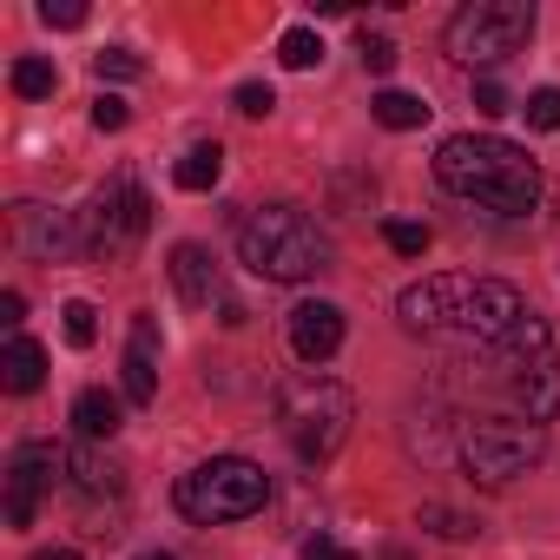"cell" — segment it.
Segmentation results:
<instances>
[{
  "label": "cell",
  "mask_w": 560,
  "mask_h": 560,
  "mask_svg": "<svg viewBox=\"0 0 560 560\" xmlns=\"http://www.w3.org/2000/svg\"><path fill=\"white\" fill-rule=\"evenodd\" d=\"M277 60H284V67H291V73H311V67H317V60H324V40H317V34H311V27H291V34H284V40H277Z\"/></svg>",
  "instance_id": "cell-21"
},
{
  "label": "cell",
  "mask_w": 560,
  "mask_h": 560,
  "mask_svg": "<svg viewBox=\"0 0 560 560\" xmlns=\"http://www.w3.org/2000/svg\"><path fill=\"white\" fill-rule=\"evenodd\" d=\"M357 54H363V67H370V73H396V40H389V34H363V40H357Z\"/></svg>",
  "instance_id": "cell-27"
},
{
  "label": "cell",
  "mask_w": 560,
  "mask_h": 560,
  "mask_svg": "<svg viewBox=\"0 0 560 560\" xmlns=\"http://www.w3.org/2000/svg\"><path fill=\"white\" fill-rule=\"evenodd\" d=\"M34 560H86V553H73V547H40Z\"/></svg>",
  "instance_id": "cell-34"
},
{
  "label": "cell",
  "mask_w": 560,
  "mask_h": 560,
  "mask_svg": "<svg viewBox=\"0 0 560 560\" xmlns=\"http://www.w3.org/2000/svg\"><path fill=\"white\" fill-rule=\"evenodd\" d=\"M139 560H172V553H139Z\"/></svg>",
  "instance_id": "cell-35"
},
{
  "label": "cell",
  "mask_w": 560,
  "mask_h": 560,
  "mask_svg": "<svg viewBox=\"0 0 560 560\" xmlns=\"http://www.w3.org/2000/svg\"><path fill=\"white\" fill-rule=\"evenodd\" d=\"M350 422H357V396L337 383V376H291L277 389V429L284 442L304 455V462H330L343 442H350Z\"/></svg>",
  "instance_id": "cell-4"
},
{
  "label": "cell",
  "mask_w": 560,
  "mask_h": 560,
  "mask_svg": "<svg viewBox=\"0 0 560 560\" xmlns=\"http://www.w3.org/2000/svg\"><path fill=\"white\" fill-rule=\"evenodd\" d=\"M270 106H277V93H270V86H237V113H244V119H264Z\"/></svg>",
  "instance_id": "cell-31"
},
{
  "label": "cell",
  "mask_w": 560,
  "mask_h": 560,
  "mask_svg": "<svg viewBox=\"0 0 560 560\" xmlns=\"http://www.w3.org/2000/svg\"><path fill=\"white\" fill-rule=\"evenodd\" d=\"M126 119H132V106H126L119 93H100V100H93V126H100V132H119Z\"/></svg>",
  "instance_id": "cell-28"
},
{
  "label": "cell",
  "mask_w": 560,
  "mask_h": 560,
  "mask_svg": "<svg viewBox=\"0 0 560 560\" xmlns=\"http://www.w3.org/2000/svg\"><path fill=\"white\" fill-rule=\"evenodd\" d=\"M145 231H152V198L139 191V178H132V172L106 178V185L93 191V211H86V250L126 257Z\"/></svg>",
  "instance_id": "cell-9"
},
{
  "label": "cell",
  "mask_w": 560,
  "mask_h": 560,
  "mask_svg": "<svg viewBox=\"0 0 560 560\" xmlns=\"http://www.w3.org/2000/svg\"><path fill=\"white\" fill-rule=\"evenodd\" d=\"M172 501H178V514L198 521V527L250 521V514L270 501V475H264L257 462H244V455H211V462H198L191 475H178Z\"/></svg>",
  "instance_id": "cell-5"
},
{
  "label": "cell",
  "mask_w": 560,
  "mask_h": 560,
  "mask_svg": "<svg viewBox=\"0 0 560 560\" xmlns=\"http://www.w3.org/2000/svg\"><path fill=\"white\" fill-rule=\"evenodd\" d=\"M54 86H60V67H54V60H34V54L14 60V93H21V100H47Z\"/></svg>",
  "instance_id": "cell-20"
},
{
  "label": "cell",
  "mask_w": 560,
  "mask_h": 560,
  "mask_svg": "<svg viewBox=\"0 0 560 560\" xmlns=\"http://www.w3.org/2000/svg\"><path fill=\"white\" fill-rule=\"evenodd\" d=\"M508 370H501V389L514 396V409L527 416V422H553L560 416V357H553V337H547V324L527 311L521 324H514V337L494 350Z\"/></svg>",
  "instance_id": "cell-7"
},
{
  "label": "cell",
  "mask_w": 560,
  "mask_h": 560,
  "mask_svg": "<svg viewBox=\"0 0 560 560\" xmlns=\"http://www.w3.org/2000/svg\"><path fill=\"white\" fill-rule=\"evenodd\" d=\"M383 237H389V250H402V257H422V250H429V224H409V218H389Z\"/></svg>",
  "instance_id": "cell-26"
},
{
  "label": "cell",
  "mask_w": 560,
  "mask_h": 560,
  "mask_svg": "<svg viewBox=\"0 0 560 560\" xmlns=\"http://www.w3.org/2000/svg\"><path fill=\"white\" fill-rule=\"evenodd\" d=\"M0 383H8L14 396H34V389L47 383V350L27 343V337H14L8 350H0Z\"/></svg>",
  "instance_id": "cell-15"
},
{
  "label": "cell",
  "mask_w": 560,
  "mask_h": 560,
  "mask_svg": "<svg viewBox=\"0 0 560 560\" xmlns=\"http://www.w3.org/2000/svg\"><path fill=\"white\" fill-rule=\"evenodd\" d=\"M172 178H178V191H211V185L224 178V152H218V145H191V152L172 165Z\"/></svg>",
  "instance_id": "cell-19"
},
{
  "label": "cell",
  "mask_w": 560,
  "mask_h": 560,
  "mask_svg": "<svg viewBox=\"0 0 560 560\" xmlns=\"http://www.w3.org/2000/svg\"><path fill=\"white\" fill-rule=\"evenodd\" d=\"M396 311L409 330H455L475 350H501L527 317V298L501 277H422V284L402 291Z\"/></svg>",
  "instance_id": "cell-1"
},
{
  "label": "cell",
  "mask_w": 560,
  "mask_h": 560,
  "mask_svg": "<svg viewBox=\"0 0 560 560\" xmlns=\"http://www.w3.org/2000/svg\"><path fill=\"white\" fill-rule=\"evenodd\" d=\"M455 455H462L468 481H481V488H508L514 475H527V468L547 455V429L527 422V416H475V422H462Z\"/></svg>",
  "instance_id": "cell-6"
},
{
  "label": "cell",
  "mask_w": 560,
  "mask_h": 560,
  "mask_svg": "<svg viewBox=\"0 0 560 560\" xmlns=\"http://www.w3.org/2000/svg\"><path fill=\"white\" fill-rule=\"evenodd\" d=\"M21 317H27V298H21V291H0V324L21 330Z\"/></svg>",
  "instance_id": "cell-33"
},
{
  "label": "cell",
  "mask_w": 560,
  "mask_h": 560,
  "mask_svg": "<svg viewBox=\"0 0 560 560\" xmlns=\"http://www.w3.org/2000/svg\"><path fill=\"white\" fill-rule=\"evenodd\" d=\"M435 178L468 198V205H488L501 218H527L540 205V165L514 145V139H494V132H455L435 145Z\"/></svg>",
  "instance_id": "cell-2"
},
{
  "label": "cell",
  "mask_w": 560,
  "mask_h": 560,
  "mask_svg": "<svg viewBox=\"0 0 560 560\" xmlns=\"http://www.w3.org/2000/svg\"><path fill=\"white\" fill-rule=\"evenodd\" d=\"M304 560H357V553H350V547H337L330 534H311V540H304Z\"/></svg>",
  "instance_id": "cell-32"
},
{
  "label": "cell",
  "mask_w": 560,
  "mask_h": 560,
  "mask_svg": "<svg viewBox=\"0 0 560 560\" xmlns=\"http://www.w3.org/2000/svg\"><path fill=\"white\" fill-rule=\"evenodd\" d=\"M93 67H100V80H139L145 73V60L132 47H106V54H93Z\"/></svg>",
  "instance_id": "cell-25"
},
{
  "label": "cell",
  "mask_w": 560,
  "mask_h": 560,
  "mask_svg": "<svg viewBox=\"0 0 560 560\" xmlns=\"http://www.w3.org/2000/svg\"><path fill=\"white\" fill-rule=\"evenodd\" d=\"M527 126L534 132H560V86H540V93H527Z\"/></svg>",
  "instance_id": "cell-24"
},
{
  "label": "cell",
  "mask_w": 560,
  "mask_h": 560,
  "mask_svg": "<svg viewBox=\"0 0 560 560\" xmlns=\"http://www.w3.org/2000/svg\"><path fill=\"white\" fill-rule=\"evenodd\" d=\"M165 270H172V291H178L185 304H198V311L224 298V284H218V257H211L205 244H172V264H165Z\"/></svg>",
  "instance_id": "cell-13"
},
{
  "label": "cell",
  "mask_w": 560,
  "mask_h": 560,
  "mask_svg": "<svg viewBox=\"0 0 560 560\" xmlns=\"http://www.w3.org/2000/svg\"><path fill=\"white\" fill-rule=\"evenodd\" d=\"M527 34H534L527 0H468V8L448 21L442 40H448V54L462 67H501V60H514L527 47Z\"/></svg>",
  "instance_id": "cell-8"
},
{
  "label": "cell",
  "mask_w": 560,
  "mask_h": 560,
  "mask_svg": "<svg viewBox=\"0 0 560 560\" xmlns=\"http://www.w3.org/2000/svg\"><path fill=\"white\" fill-rule=\"evenodd\" d=\"M429 534H442V540H468L475 534V521L468 514H455V508H442V501H422V514H416Z\"/></svg>",
  "instance_id": "cell-23"
},
{
  "label": "cell",
  "mask_w": 560,
  "mask_h": 560,
  "mask_svg": "<svg viewBox=\"0 0 560 560\" xmlns=\"http://www.w3.org/2000/svg\"><path fill=\"white\" fill-rule=\"evenodd\" d=\"M237 257L264 284H304L330 264V237L298 205H257L237 218Z\"/></svg>",
  "instance_id": "cell-3"
},
{
  "label": "cell",
  "mask_w": 560,
  "mask_h": 560,
  "mask_svg": "<svg viewBox=\"0 0 560 560\" xmlns=\"http://www.w3.org/2000/svg\"><path fill=\"white\" fill-rule=\"evenodd\" d=\"M126 396L132 402H152L159 396V324L152 317H132V337H126Z\"/></svg>",
  "instance_id": "cell-14"
},
{
  "label": "cell",
  "mask_w": 560,
  "mask_h": 560,
  "mask_svg": "<svg viewBox=\"0 0 560 560\" xmlns=\"http://www.w3.org/2000/svg\"><path fill=\"white\" fill-rule=\"evenodd\" d=\"M73 429H80L86 442H113V435H119V396L80 389V396H73Z\"/></svg>",
  "instance_id": "cell-16"
},
{
  "label": "cell",
  "mask_w": 560,
  "mask_h": 560,
  "mask_svg": "<svg viewBox=\"0 0 560 560\" xmlns=\"http://www.w3.org/2000/svg\"><path fill=\"white\" fill-rule=\"evenodd\" d=\"M40 21H47V27H86V8H80V0H47Z\"/></svg>",
  "instance_id": "cell-30"
},
{
  "label": "cell",
  "mask_w": 560,
  "mask_h": 560,
  "mask_svg": "<svg viewBox=\"0 0 560 560\" xmlns=\"http://www.w3.org/2000/svg\"><path fill=\"white\" fill-rule=\"evenodd\" d=\"M370 113H376V126H389V132H416L422 119H429V100H416V93H376L370 100Z\"/></svg>",
  "instance_id": "cell-18"
},
{
  "label": "cell",
  "mask_w": 560,
  "mask_h": 560,
  "mask_svg": "<svg viewBox=\"0 0 560 560\" xmlns=\"http://www.w3.org/2000/svg\"><path fill=\"white\" fill-rule=\"evenodd\" d=\"M67 488H73L80 501H106V494H119V468H113L106 455H73Z\"/></svg>",
  "instance_id": "cell-17"
},
{
  "label": "cell",
  "mask_w": 560,
  "mask_h": 560,
  "mask_svg": "<svg viewBox=\"0 0 560 560\" xmlns=\"http://www.w3.org/2000/svg\"><path fill=\"white\" fill-rule=\"evenodd\" d=\"M67 468H73L67 448H54V442H21L14 462H8V527H34L40 501L67 481Z\"/></svg>",
  "instance_id": "cell-10"
},
{
  "label": "cell",
  "mask_w": 560,
  "mask_h": 560,
  "mask_svg": "<svg viewBox=\"0 0 560 560\" xmlns=\"http://www.w3.org/2000/svg\"><path fill=\"white\" fill-rule=\"evenodd\" d=\"M60 330H67L73 350H93V337H100V311H93L86 298H73V304H60Z\"/></svg>",
  "instance_id": "cell-22"
},
{
  "label": "cell",
  "mask_w": 560,
  "mask_h": 560,
  "mask_svg": "<svg viewBox=\"0 0 560 560\" xmlns=\"http://www.w3.org/2000/svg\"><path fill=\"white\" fill-rule=\"evenodd\" d=\"M291 350H298V363H330L337 350H343V311L337 304H324V298H311V304H298L291 311Z\"/></svg>",
  "instance_id": "cell-12"
},
{
  "label": "cell",
  "mask_w": 560,
  "mask_h": 560,
  "mask_svg": "<svg viewBox=\"0 0 560 560\" xmlns=\"http://www.w3.org/2000/svg\"><path fill=\"white\" fill-rule=\"evenodd\" d=\"M8 237H14V250H27V257H40V264H67L73 250H86V231L67 218V211H47V205H8Z\"/></svg>",
  "instance_id": "cell-11"
},
{
  "label": "cell",
  "mask_w": 560,
  "mask_h": 560,
  "mask_svg": "<svg viewBox=\"0 0 560 560\" xmlns=\"http://www.w3.org/2000/svg\"><path fill=\"white\" fill-rule=\"evenodd\" d=\"M475 113L501 119V113H508V86H501V80H475Z\"/></svg>",
  "instance_id": "cell-29"
}]
</instances>
